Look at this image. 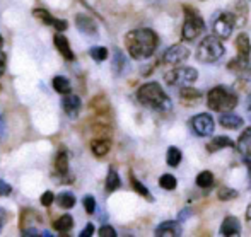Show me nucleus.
Returning a JSON list of instances; mask_svg holds the SVG:
<instances>
[{"label":"nucleus","mask_w":251,"mask_h":237,"mask_svg":"<svg viewBox=\"0 0 251 237\" xmlns=\"http://www.w3.org/2000/svg\"><path fill=\"white\" fill-rule=\"evenodd\" d=\"M56 203H58L60 208H72L75 205V196L72 193H69V191H63L56 198Z\"/></svg>","instance_id":"obj_28"},{"label":"nucleus","mask_w":251,"mask_h":237,"mask_svg":"<svg viewBox=\"0 0 251 237\" xmlns=\"http://www.w3.org/2000/svg\"><path fill=\"white\" fill-rule=\"evenodd\" d=\"M89 55L93 56L96 62H104L106 58H108V49L102 48V47H96V48H91Z\"/></svg>","instance_id":"obj_35"},{"label":"nucleus","mask_w":251,"mask_h":237,"mask_svg":"<svg viewBox=\"0 0 251 237\" xmlns=\"http://www.w3.org/2000/svg\"><path fill=\"white\" fill-rule=\"evenodd\" d=\"M159 185H161L162 190L171 191V190L176 188L178 183H176V178L173 174H164V176H161V179H159Z\"/></svg>","instance_id":"obj_33"},{"label":"nucleus","mask_w":251,"mask_h":237,"mask_svg":"<svg viewBox=\"0 0 251 237\" xmlns=\"http://www.w3.org/2000/svg\"><path fill=\"white\" fill-rule=\"evenodd\" d=\"M10 191H12V186L0 179V196H7V194H10Z\"/></svg>","instance_id":"obj_39"},{"label":"nucleus","mask_w":251,"mask_h":237,"mask_svg":"<svg viewBox=\"0 0 251 237\" xmlns=\"http://www.w3.org/2000/svg\"><path fill=\"white\" fill-rule=\"evenodd\" d=\"M219 123H221L224 128H229V130H236L239 126H243V118L238 115H232V113H221V118H219Z\"/></svg>","instance_id":"obj_20"},{"label":"nucleus","mask_w":251,"mask_h":237,"mask_svg":"<svg viewBox=\"0 0 251 237\" xmlns=\"http://www.w3.org/2000/svg\"><path fill=\"white\" fill-rule=\"evenodd\" d=\"M236 147H238V150L241 152V154H245V155L251 154V126L246 130L245 133H243L241 137H239Z\"/></svg>","instance_id":"obj_25"},{"label":"nucleus","mask_w":251,"mask_h":237,"mask_svg":"<svg viewBox=\"0 0 251 237\" xmlns=\"http://www.w3.org/2000/svg\"><path fill=\"white\" fill-rule=\"evenodd\" d=\"M55 169L60 176H67V172H69V154H67L65 150H60L58 154H56Z\"/></svg>","instance_id":"obj_22"},{"label":"nucleus","mask_w":251,"mask_h":237,"mask_svg":"<svg viewBox=\"0 0 251 237\" xmlns=\"http://www.w3.org/2000/svg\"><path fill=\"white\" fill-rule=\"evenodd\" d=\"M125 45L132 58L146 60L151 58L155 49H157L159 38L149 27H142V29H133L130 33H126Z\"/></svg>","instance_id":"obj_1"},{"label":"nucleus","mask_w":251,"mask_h":237,"mask_svg":"<svg viewBox=\"0 0 251 237\" xmlns=\"http://www.w3.org/2000/svg\"><path fill=\"white\" fill-rule=\"evenodd\" d=\"M62 108L63 111L67 113V116L70 118H75L79 115L80 108H82V102H80L79 95H74V94H65L62 99Z\"/></svg>","instance_id":"obj_11"},{"label":"nucleus","mask_w":251,"mask_h":237,"mask_svg":"<svg viewBox=\"0 0 251 237\" xmlns=\"http://www.w3.org/2000/svg\"><path fill=\"white\" fill-rule=\"evenodd\" d=\"M53 41H55V47H56V49H58L60 55H62L63 58L69 60V62H72V60L75 58V55H74L72 48H70V45H69V40H67L62 33H56L55 38H53Z\"/></svg>","instance_id":"obj_13"},{"label":"nucleus","mask_w":251,"mask_h":237,"mask_svg":"<svg viewBox=\"0 0 251 237\" xmlns=\"http://www.w3.org/2000/svg\"><path fill=\"white\" fill-rule=\"evenodd\" d=\"M33 16L36 17L38 21H41L43 24H47V26H53L56 31H65L67 27H69V23H67V21L56 19V17H53L51 14L45 9H34Z\"/></svg>","instance_id":"obj_10"},{"label":"nucleus","mask_w":251,"mask_h":237,"mask_svg":"<svg viewBox=\"0 0 251 237\" xmlns=\"http://www.w3.org/2000/svg\"><path fill=\"white\" fill-rule=\"evenodd\" d=\"M2 47H3V38H2V34H0V51H2Z\"/></svg>","instance_id":"obj_46"},{"label":"nucleus","mask_w":251,"mask_h":237,"mask_svg":"<svg viewBox=\"0 0 251 237\" xmlns=\"http://www.w3.org/2000/svg\"><path fill=\"white\" fill-rule=\"evenodd\" d=\"M82 205H84V208H86V212L87 213H94L96 212V200H94L93 196H86L82 200Z\"/></svg>","instance_id":"obj_36"},{"label":"nucleus","mask_w":251,"mask_h":237,"mask_svg":"<svg viewBox=\"0 0 251 237\" xmlns=\"http://www.w3.org/2000/svg\"><path fill=\"white\" fill-rule=\"evenodd\" d=\"M137 99L140 104L147 106V108L159 109V111H164L166 108L169 109L168 95L157 82H147L140 86V89L137 91Z\"/></svg>","instance_id":"obj_2"},{"label":"nucleus","mask_w":251,"mask_h":237,"mask_svg":"<svg viewBox=\"0 0 251 237\" xmlns=\"http://www.w3.org/2000/svg\"><path fill=\"white\" fill-rule=\"evenodd\" d=\"M197 79H199V72L192 67H183V69L173 70L164 75V80L168 84H183V86L193 84Z\"/></svg>","instance_id":"obj_7"},{"label":"nucleus","mask_w":251,"mask_h":237,"mask_svg":"<svg viewBox=\"0 0 251 237\" xmlns=\"http://www.w3.org/2000/svg\"><path fill=\"white\" fill-rule=\"evenodd\" d=\"M53 200H55V194H53L51 191H45L43 196H41V205H43V207H50L53 203Z\"/></svg>","instance_id":"obj_37"},{"label":"nucleus","mask_w":251,"mask_h":237,"mask_svg":"<svg viewBox=\"0 0 251 237\" xmlns=\"http://www.w3.org/2000/svg\"><path fill=\"white\" fill-rule=\"evenodd\" d=\"M5 135V121H3L2 115H0V139Z\"/></svg>","instance_id":"obj_42"},{"label":"nucleus","mask_w":251,"mask_h":237,"mask_svg":"<svg viewBox=\"0 0 251 237\" xmlns=\"http://www.w3.org/2000/svg\"><path fill=\"white\" fill-rule=\"evenodd\" d=\"M125 56H123V53L120 51V49H115V56H113V70H115L116 75H120V73L123 72V69H125Z\"/></svg>","instance_id":"obj_29"},{"label":"nucleus","mask_w":251,"mask_h":237,"mask_svg":"<svg viewBox=\"0 0 251 237\" xmlns=\"http://www.w3.org/2000/svg\"><path fill=\"white\" fill-rule=\"evenodd\" d=\"M179 99H181V102L185 106H197L201 99V93L197 89H193V87L186 86L179 91Z\"/></svg>","instance_id":"obj_17"},{"label":"nucleus","mask_w":251,"mask_h":237,"mask_svg":"<svg viewBox=\"0 0 251 237\" xmlns=\"http://www.w3.org/2000/svg\"><path fill=\"white\" fill-rule=\"evenodd\" d=\"M246 166H248V172H250V176H251V159H250V161H246Z\"/></svg>","instance_id":"obj_45"},{"label":"nucleus","mask_w":251,"mask_h":237,"mask_svg":"<svg viewBox=\"0 0 251 237\" xmlns=\"http://www.w3.org/2000/svg\"><path fill=\"white\" fill-rule=\"evenodd\" d=\"M91 109L98 115H106L109 111V102L104 95H96V97L91 101Z\"/></svg>","instance_id":"obj_24"},{"label":"nucleus","mask_w":251,"mask_h":237,"mask_svg":"<svg viewBox=\"0 0 251 237\" xmlns=\"http://www.w3.org/2000/svg\"><path fill=\"white\" fill-rule=\"evenodd\" d=\"M0 93H2V86H0Z\"/></svg>","instance_id":"obj_49"},{"label":"nucleus","mask_w":251,"mask_h":237,"mask_svg":"<svg viewBox=\"0 0 251 237\" xmlns=\"http://www.w3.org/2000/svg\"><path fill=\"white\" fill-rule=\"evenodd\" d=\"M192 125L193 132L200 137H208L214 133V128H215V123H214V118H212L208 113H201V115H197L195 118H192L190 121Z\"/></svg>","instance_id":"obj_8"},{"label":"nucleus","mask_w":251,"mask_h":237,"mask_svg":"<svg viewBox=\"0 0 251 237\" xmlns=\"http://www.w3.org/2000/svg\"><path fill=\"white\" fill-rule=\"evenodd\" d=\"M224 55V45L219 36H207L199 45L197 60L201 63H215Z\"/></svg>","instance_id":"obj_5"},{"label":"nucleus","mask_w":251,"mask_h":237,"mask_svg":"<svg viewBox=\"0 0 251 237\" xmlns=\"http://www.w3.org/2000/svg\"><path fill=\"white\" fill-rule=\"evenodd\" d=\"M5 65H7V55L3 51H0V77L5 72Z\"/></svg>","instance_id":"obj_40"},{"label":"nucleus","mask_w":251,"mask_h":237,"mask_svg":"<svg viewBox=\"0 0 251 237\" xmlns=\"http://www.w3.org/2000/svg\"><path fill=\"white\" fill-rule=\"evenodd\" d=\"M94 234V225L93 224H87L86 229H84L82 232H80V237H89Z\"/></svg>","instance_id":"obj_41"},{"label":"nucleus","mask_w":251,"mask_h":237,"mask_svg":"<svg viewBox=\"0 0 251 237\" xmlns=\"http://www.w3.org/2000/svg\"><path fill=\"white\" fill-rule=\"evenodd\" d=\"M166 161L171 167H178L179 162H181V152L176 147H169L168 148V155H166Z\"/></svg>","instance_id":"obj_31"},{"label":"nucleus","mask_w":251,"mask_h":237,"mask_svg":"<svg viewBox=\"0 0 251 237\" xmlns=\"http://www.w3.org/2000/svg\"><path fill=\"white\" fill-rule=\"evenodd\" d=\"M234 198H238V191L236 190L227 188V186H222V188L219 190V200L229 201V200H234Z\"/></svg>","instance_id":"obj_34"},{"label":"nucleus","mask_w":251,"mask_h":237,"mask_svg":"<svg viewBox=\"0 0 251 237\" xmlns=\"http://www.w3.org/2000/svg\"><path fill=\"white\" fill-rule=\"evenodd\" d=\"M100 236H102V237H115L116 231L111 227V225H102V227L100 229Z\"/></svg>","instance_id":"obj_38"},{"label":"nucleus","mask_w":251,"mask_h":237,"mask_svg":"<svg viewBox=\"0 0 251 237\" xmlns=\"http://www.w3.org/2000/svg\"><path fill=\"white\" fill-rule=\"evenodd\" d=\"M236 26V17L231 12H222L217 16V19L214 21V31L215 36H219L221 40H227L231 36L232 29Z\"/></svg>","instance_id":"obj_6"},{"label":"nucleus","mask_w":251,"mask_h":237,"mask_svg":"<svg viewBox=\"0 0 251 237\" xmlns=\"http://www.w3.org/2000/svg\"><path fill=\"white\" fill-rule=\"evenodd\" d=\"M190 215H192V212H190V210H185L183 213L179 212V222H185L186 217H190Z\"/></svg>","instance_id":"obj_43"},{"label":"nucleus","mask_w":251,"mask_h":237,"mask_svg":"<svg viewBox=\"0 0 251 237\" xmlns=\"http://www.w3.org/2000/svg\"><path fill=\"white\" fill-rule=\"evenodd\" d=\"M190 56V49L185 47V45H173L171 48L166 49L164 53V62L169 63V65H178V63L185 62Z\"/></svg>","instance_id":"obj_9"},{"label":"nucleus","mask_w":251,"mask_h":237,"mask_svg":"<svg viewBox=\"0 0 251 237\" xmlns=\"http://www.w3.org/2000/svg\"><path fill=\"white\" fill-rule=\"evenodd\" d=\"M130 183H132V188L135 190L137 193H139V194H142V196H144V198H147V200H149V201L152 200V196H151L149 190H147L146 186H144L142 183H140L139 179H137L133 174H130Z\"/></svg>","instance_id":"obj_32"},{"label":"nucleus","mask_w":251,"mask_h":237,"mask_svg":"<svg viewBox=\"0 0 251 237\" xmlns=\"http://www.w3.org/2000/svg\"><path fill=\"white\" fill-rule=\"evenodd\" d=\"M40 222H41V215L38 213V212L27 208V210H24L23 215H21V231L31 229V225L40 224Z\"/></svg>","instance_id":"obj_19"},{"label":"nucleus","mask_w":251,"mask_h":237,"mask_svg":"<svg viewBox=\"0 0 251 237\" xmlns=\"http://www.w3.org/2000/svg\"><path fill=\"white\" fill-rule=\"evenodd\" d=\"M120 185H122V181H120L118 172L111 167L108 171V176H106V191H108V193H113V191H116L120 188Z\"/></svg>","instance_id":"obj_27"},{"label":"nucleus","mask_w":251,"mask_h":237,"mask_svg":"<svg viewBox=\"0 0 251 237\" xmlns=\"http://www.w3.org/2000/svg\"><path fill=\"white\" fill-rule=\"evenodd\" d=\"M197 185L200 186V188H210L212 185H214V174H212L210 171H201L199 176H197Z\"/></svg>","instance_id":"obj_30"},{"label":"nucleus","mask_w":251,"mask_h":237,"mask_svg":"<svg viewBox=\"0 0 251 237\" xmlns=\"http://www.w3.org/2000/svg\"><path fill=\"white\" fill-rule=\"evenodd\" d=\"M72 227H74V218L70 217V215H62V217L53 222V229H55L56 232H60V234H65V232H69Z\"/></svg>","instance_id":"obj_23"},{"label":"nucleus","mask_w":251,"mask_h":237,"mask_svg":"<svg viewBox=\"0 0 251 237\" xmlns=\"http://www.w3.org/2000/svg\"><path fill=\"white\" fill-rule=\"evenodd\" d=\"M111 148V139L109 137H96L91 142V150L96 157H104Z\"/></svg>","instance_id":"obj_15"},{"label":"nucleus","mask_w":251,"mask_h":237,"mask_svg":"<svg viewBox=\"0 0 251 237\" xmlns=\"http://www.w3.org/2000/svg\"><path fill=\"white\" fill-rule=\"evenodd\" d=\"M227 147H234V142H232L229 137H215V139H212L210 142L207 143V150L210 152H217L221 150V148H227Z\"/></svg>","instance_id":"obj_21"},{"label":"nucleus","mask_w":251,"mask_h":237,"mask_svg":"<svg viewBox=\"0 0 251 237\" xmlns=\"http://www.w3.org/2000/svg\"><path fill=\"white\" fill-rule=\"evenodd\" d=\"M236 49H238L239 58L250 60V53H251V43H250V36L246 33H241L238 38H236Z\"/></svg>","instance_id":"obj_18"},{"label":"nucleus","mask_w":251,"mask_h":237,"mask_svg":"<svg viewBox=\"0 0 251 237\" xmlns=\"http://www.w3.org/2000/svg\"><path fill=\"white\" fill-rule=\"evenodd\" d=\"M155 236H159V237L181 236V224H178V222H173V220L162 222V224L157 225V229H155Z\"/></svg>","instance_id":"obj_14"},{"label":"nucleus","mask_w":251,"mask_h":237,"mask_svg":"<svg viewBox=\"0 0 251 237\" xmlns=\"http://www.w3.org/2000/svg\"><path fill=\"white\" fill-rule=\"evenodd\" d=\"M75 26L79 31H82L84 34H89V36H96L98 34V24L93 17L84 16V14H79L75 17Z\"/></svg>","instance_id":"obj_12"},{"label":"nucleus","mask_w":251,"mask_h":237,"mask_svg":"<svg viewBox=\"0 0 251 237\" xmlns=\"http://www.w3.org/2000/svg\"><path fill=\"white\" fill-rule=\"evenodd\" d=\"M248 108H250V113H251V97H250V102H248Z\"/></svg>","instance_id":"obj_47"},{"label":"nucleus","mask_w":251,"mask_h":237,"mask_svg":"<svg viewBox=\"0 0 251 237\" xmlns=\"http://www.w3.org/2000/svg\"><path fill=\"white\" fill-rule=\"evenodd\" d=\"M53 89L56 91L58 94H69L70 89H72V86H70V80L67 79V77L63 75H56L55 79H53Z\"/></svg>","instance_id":"obj_26"},{"label":"nucleus","mask_w":251,"mask_h":237,"mask_svg":"<svg viewBox=\"0 0 251 237\" xmlns=\"http://www.w3.org/2000/svg\"><path fill=\"white\" fill-rule=\"evenodd\" d=\"M246 218H248V220H251V203L248 205V210H246Z\"/></svg>","instance_id":"obj_44"},{"label":"nucleus","mask_w":251,"mask_h":237,"mask_svg":"<svg viewBox=\"0 0 251 237\" xmlns=\"http://www.w3.org/2000/svg\"><path fill=\"white\" fill-rule=\"evenodd\" d=\"M183 10H185V24H183L181 36L185 41H193L205 31V23L195 7L185 5Z\"/></svg>","instance_id":"obj_4"},{"label":"nucleus","mask_w":251,"mask_h":237,"mask_svg":"<svg viewBox=\"0 0 251 237\" xmlns=\"http://www.w3.org/2000/svg\"><path fill=\"white\" fill-rule=\"evenodd\" d=\"M207 106L212 111L217 113H227L238 106V95L232 94L229 89L222 86H217L208 93L207 95Z\"/></svg>","instance_id":"obj_3"},{"label":"nucleus","mask_w":251,"mask_h":237,"mask_svg":"<svg viewBox=\"0 0 251 237\" xmlns=\"http://www.w3.org/2000/svg\"><path fill=\"white\" fill-rule=\"evenodd\" d=\"M0 229H2V220H0Z\"/></svg>","instance_id":"obj_48"},{"label":"nucleus","mask_w":251,"mask_h":237,"mask_svg":"<svg viewBox=\"0 0 251 237\" xmlns=\"http://www.w3.org/2000/svg\"><path fill=\"white\" fill-rule=\"evenodd\" d=\"M221 234L226 237L239 236L241 234V224L236 217H226L221 225Z\"/></svg>","instance_id":"obj_16"}]
</instances>
